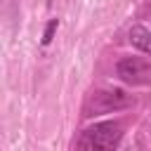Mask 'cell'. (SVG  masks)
<instances>
[{"mask_svg": "<svg viewBox=\"0 0 151 151\" xmlns=\"http://www.w3.org/2000/svg\"><path fill=\"white\" fill-rule=\"evenodd\" d=\"M127 38H130V42H132L137 50L151 54V31H146L144 26H132L130 33H127Z\"/></svg>", "mask_w": 151, "mask_h": 151, "instance_id": "cell-4", "label": "cell"}, {"mask_svg": "<svg viewBox=\"0 0 151 151\" xmlns=\"http://www.w3.org/2000/svg\"><path fill=\"white\" fill-rule=\"evenodd\" d=\"M116 73L120 80L130 83V85H139V83H149L151 80V66L139 59V57H125L118 61Z\"/></svg>", "mask_w": 151, "mask_h": 151, "instance_id": "cell-3", "label": "cell"}, {"mask_svg": "<svg viewBox=\"0 0 151 151\" xmlns=\"http://www.w3.org/2000/svg\"><path fill=\"white\" fill-rule=\"evenodd\" d=\"M130 104H132V97L125 94L123 90H97V92L87 94V99L83 104V116L94 118V116H101V113L120 111Z\"/></svg>", "mask_w": 151, "mask_h": 151, "instance_id": "cell-2", "label": "cell"}, {"mask_svg": "<svg viewBox=\"0 0 151 151\" xmlns=\"http://www.w3.org/2000/svg\"><path fill=\"white\" fill-rule=\"evenodd\" d=\"M57 26H59V21H57V19H52V21L45 26V33H42V45H50V42H52V35H54Z\"/></svg>", "mask_w": 151, "mask_h": 151, "instance_id": "cell-5", "label": "cell"}, {"mask_svg": "<svg viewBox=\"0 0 151 151\" xmlns=\"http://www.w3.org/2000/svg\"><path fill=\"white\" fill-rule=\"evenodd\" d=\"M123 139V125L116 120H106V123H94L92 127L83 130L76 146L78 149H116Z\"/></svg>", "mask_w": 151, "mask_h": 151, "instance_id": "cell-1", "label": "cell"}]
</instances>
